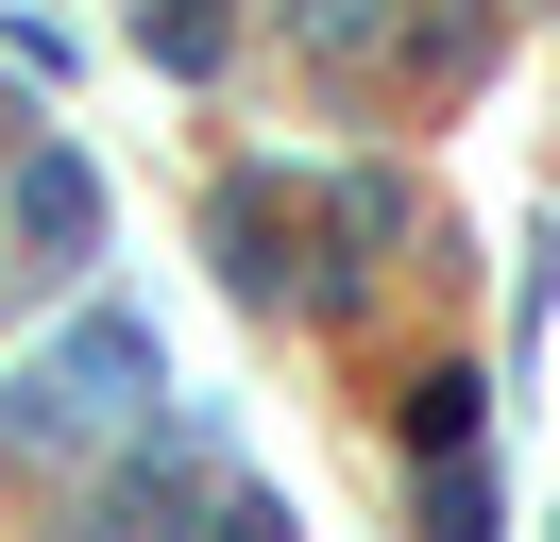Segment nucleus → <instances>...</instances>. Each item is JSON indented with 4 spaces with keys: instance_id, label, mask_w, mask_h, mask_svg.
<instances>
[{
    "instance_id": "1",
    "label": "nucleus",
    "mask_w": 560,
    "mask_h": 542,
    "mask_svg": "<svg viewBox=\"0 0 560 542\" xmlns=\"http://www.w3.org/2000/svg\"><path fill=\"white\" fill-rule=\"evenodd\" d=\"M51 390H69V406H153V322H69Z\"/></svg>"
},
{
    "instance_id": "2",
    "label": "nucleus",
    "mask_w": 560,
    "mask_h": 542,
    "mask_svg": "<svg viewBox=\"0 0 560 542\" xmlns=\"http://www.w3.org/2000/svg\"><path fill=\"white\" fill-rule=\"evenodd\" d=\"M18 237H51V255H69V237H103V187H85L69 153H35V169H18Z\"/></svg>"
}]
</instances>
